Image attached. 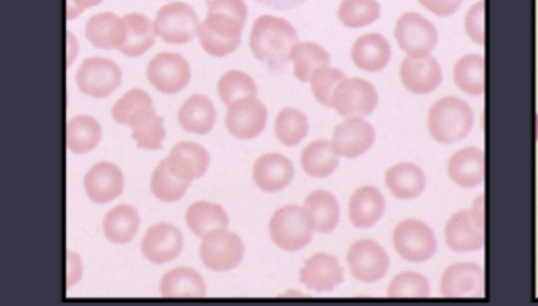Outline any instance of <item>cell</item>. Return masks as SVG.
Listing matches in <instances>:
<instances>
[{"mask_svg": "<svg viewBox=\"0 0 538 306\" xmlns=\"http://www.w3.org/2000/svg\"><path fill=\"white\" fill-rule=\"evenodd\" d=\"M298 36L290 22L281 17L261 16L254 22L249 46L254 58L268 65L281 66L290 61Z\"/></svg>", "mask_w": 538, "mask_h": 306, "instance_id": "6da1fadb", "label": "cell"}, {"mask_svg": "<svg viewBox=\"0 0 538 306\" xmlns=\"http://www.w3.org/2000/svg\"><path fill=\"white\" fill-rule=\"evenodd\" d=\"M473 124V109L457 97L437 100L430 107L427 119L430 136L440 144L459 143L471 132Z\"/></svg>", "mask_w": 538, "mask_h": 306, "instance_id": "7a4b0ae2", "label": "cell"}, {"mask_svg": "<svg viewBox=\"0 0 538 306\" xmlns=\"http://www.w3.org/2000/svg\"><path fill=\"white\" fill-rule=\"evenodd\" d=\"M315 225L305 207L286 205L276 210L269 222V235L281 251H302L312 241Z\"/></svg>", "mask_w": 538, "mask_h": 306, "instance_id": "3957f363", "label": "cell"}, {"mask_svg": "<svg viewBox=\"0 0 538 306\" xmlns=\"http://www.w3.org/2000/svg\"><path fill=\"white\" fill-rule=\"evenodd\" d=\"M393 246L408 263H427L437 252L434 230L422 220L408 219L396 225Z\"/></svg>", "mask_w": 538, "mask_h": 306, "instance_id": "277c9868", "label": "cell"}, {"mask_svg": "<svg viewBox=\"0 0 538 306\" xmlns=\"http://www.w3.org/2000/svg\"><path fill=\"white\" fill-rule=\"evenodd\" d=\"M154 31L165 43H190L200 31V21L192 6L185 2H173L161 7L156 14Z\"/></svg>", "mask_w": 538, "mask_h": 306, "instance_id": "5b68a950", "label": "cell"}, {"mask_svg": "<svg viewBox=\"0 0 538 306\" xmlns=\"http://www.w3.org/2000/svg\"><path fill=\"white\" fill-rule=\"evenodd\" d=\"M200 257L207 268L217 273L236 269L244 259V242L239 235L227 229L214 230L205 235L200 246Z\"/></svg>", "mask_w": 538, "mask_h": 306, "instance_id": "8992f818", "label": "cell"}, {"mask_svg": "<svg viewBox=\"0 0 538 306\" xmlns=\"http://www.w3.org/2000/svg\"><path fill=\"white\" fill-rule=\"evenodd\" d=\"M395 38L408 56L430 55L439 41V31L429 19L408 12L396 22Z\"/></svg>", "mask_w": 538, "mask_h": 306, "instance_id": "52a82bcc", "label": "cell"}, {"mask_svg": "<svg viewBox=\"0 0 538 306\" xmlns=\"http://www.w3.org/2000/svg\"><path fill=\"white\" fill-rule=\"evenodd\" d=\"M122 70L105 58H88L77 73V85L88 97L105 99L121 87Z\"/></svg>", "mask_w": 538, "mask_h": 306, "instance_id": "ba28073f", "label": "cell"}, {"mask_svg": "<svg viewBox=\"0 0 538 306\" xmlns=\"http://www.w3.org/2000/svg\"><path fill=\"white\" fill-rule=\"evenodd\" d=\"M378 105V92L363 78H346L335 88L332 109L342 117H366Z\"/></svg>", "mask_w": 538, "mask_h": 306, "instance_id": "9c48e42d", "label": "cell"}, {"mask_svg": "<svg viewBox=\"0 0 538 306\" xmlns=\"http://www.w3.org/2000/svg\"><path fill=\"white\" fill-rule=\"evenodd\" d=\"M347 264L357 281L376 283L388 273L390 257L378 242L363 239L352 244L347 252Z\"/></svg>", "mask_w": 538, "mask_h": 306, "instance_id": "30bf717a", "label": "cell"}, {"mask_svg": "<svg viewBox=\"0 0 538 306\" xmlns=\"http://www.w3.org/2000/svg\"><path fill=\"white\" fill-rule=\"evenodd\" d=\"M146 75L149 83L166 95L182 92L192 78L188 61L176 53H160L154 56Z\"/></svg>", "mask_w": 538, "mask_h": 306, "instance_id": "8fae6325", "label": "cell"}, {"mask_svg": "<svg viewBox=\"0 0 538 306\" xmlns=\"http://www.w3.org/2000/svg\"><path fill=\"white\" fill-rule=\"evenodd\" d=\"M268 122V110L256 97L237 100L227 110L226 126L231 136L242 141L258 137Z\"/></svg>", "mask_w": 538, "mask_h": 306, "instance_id": "7c38bea8", "label": "cell"}, {"mask_svg": "<svg viewBox=\"0 0 538 306\" xmlns=\"http://www.w3.org/2000/svg\"><path fill=\"white\" fill-rule=\"evenodd\" d=\"M248 19V6L244 0H209L207 19L202 26L224 38H241Z\"/></svg>", "mask_w": 538, "mask_h": 306, "instance_id": "4fadbf2b", "label": "cell"}, {"mask_svg": "<svg viewBox=\"0 0 538 306\" xmlns=\"http://www.w3.org/2000/svg\"><path fill=\"white\" fill-rule=\"evenodd\" d=\"M400 80L415 95L432 93L442 83V68L432 55L407 56L401 61Z\"/></svg>", "mask_w": 538, "mask_h": 306, "instance_id": "5bb4252c", "label": "cell"}, {"mask_svg": "<svg viewBox=\"0 0 538 306\" xmlns=\"http://www.w3.org/2000/svg\"><path fill=\"white\" fill-rule=\"evenodd\" d=\"M445 298H481L484 295V269L478 264H452L440 279Z\"/></svg>", "mask_w": 538, "mask_h": 306, "instance_id": "9a60e30c", "label": "cell"}, {"mask_svg": "<svg viewBox=\"0 0 538 306\" xmlns=\"http://www.w3.org/2000/svg\"><path fill=\"white\" fill-rule=\"evenodd\" d=\"M374 141L376 131L363 117H347L346 121L335 127L332 137L337 153L349 159L368 153L369 149L373 148Z\"/></svg>", "mask_w": 538, "mask_h": 306, "instance_id": "2e32d148", "label": "cell"}, {"mask_svg": "<svg viewBox=\"0 0 538 306\" xmlns=\"http://www.w3.org/2000/svg\"><path fill=\"white\" fill-rule=\"evenodd\" d=\"M300 281L307 286L308 290L325 293L332 291L344 281V271L341 264L327 252H319L315 256L308 257L300 271Z\"/></svg>", "mask_w": 538, "mask_h": 306, "instance_id": "e0dca14e", "label": "cell"}, {"mask_svg": "<svg viewBox=\"0 0 538 306\" xmlns=\"http://www.w3.org/2000/svg\"><path fill=\"white\" fill-rule=\"evenodd\" d=\"M183 235L170 224H156L144 235L141 251L153 264H166L180 256Z\"/></svg>", "mask_w": 538, "mask_h": 306, "instance_id": "ac0fdd59", "label": "cell"}, {"mask_svg": "<svg viewBox=\"0 0 538 306\" xmlns=\"http://www.w3.org/2000/svg\"><path fill=\"white\" fill-rule=\"evenodd\" d=\"M295 168L290 159L278 153H268L254 163L253 180L264 193H278L290 185Z\"/></svg>", "mask_w": 538, "mask_h": 306, "instance_id": "d6986e66", "label": "cell"}, {"mask_svg": "<svg viewBox=\"0 0 538 306\" xmlns=\"http://www.w3.org/2000/svg\"><path fill=\"white\" fill-rule=\"evenodd\" d=\"M445 242L454 252L479 251L484 246V227L474 220L471 210H461L445 225Z\"/></svg>", "mask_w": 538, "mask_h": 306, "instance_id": "ffe728a7", "label": "cell"}, {"mask_svg": "<svg viewBox=\"0 0 538 306\" xmlns=\"http://www.w3.org/2000/svg\"><path fill=\"white\" fill-rule=\"evenodd\" d=\"M124 190V176L119 166L112 163H97L85 176L87 197L97 205L112 202Z\"/></svg>", "mask_w": 538, "mask_h": 306, "instance_id": "44dd1931", "label": "cell"}, {"mask_svg": "<svg viewBox=\"0 0 538 306\" xmlns=\"http://www.w3.org/2000/svg\"><path fill=\"white\" fill-rule=\"evenodd\" d=\"M168 166L180 180H198L209 170L210 156L200 144L180 143L168 154Z\"/></svg>", "mask_w": 538, "mask_h": 306, "instance_id": "7402d4cb", "label": "cell"}, {"mask_svg": "<svg viewBox=\"0 0 538 306\" xmlns=\"http://www.w3.org/2000/svg\"><path fill=\"white\" fill-rule=\"evenodd\" d=\"M386 202L383 193L374 186H363L352 193L349 200V217L357 229H369L378 224L385 214Z\"/></svg>", "mask_w": 538, "mask_h": 306, "instance_id": "603a6c76", "label": "cell"}, {"mask_svg": "<svg viewBox=\"0 0 538 306\" xmlns=\"http://www.w3.org/2000/svg\"><path fill=\"white\" fill-rule=\"evenodd\" d=\"M352 61L359 70L378 73L385 70L391 60V46L381 34H364L352 46Z\"/></svg>", "mask_w": 538, "mask_h": 306, "instance_id": "cb8c5ba5", "label": "cell"}, {"mask_svg": "<svg viewBox=\"0 0 538 306\" xmlns=\"http://www.w3.org/2000/svg\"><path fill=\"white\" fill-rule=\"evenodd\" d=\"M85 34L92 46L99 50H119L126 38V24L122 17L112 12H102L88 19Z\"/></svg>", "mask_w": 538, "mask_h": 306, "instance_id": "d4e9b609", "label": "cell"}, {"mask_svg": "<svg viewBox=\"0 0 538 306\" xmlns=\"http://www.w3.org/2000/svg\"><path fill=\"white\" fill-rule=\"evenodd\" d=\"M385 183L393 197L400 200H412L425 192L427 178L417 164L398 163L386 171Z\"/></svg>", "mask_w": 538, "mask_h": 306, "instance_id": "484cf974", "label": "cell"}, {"mask_svg": "<svg viewBox=\"0 0 538 306\" xmlns=\"http://www.w3.org/2000/svg\"><path fill=\"white\" fill-rule=\"evenodd\" d=\"M447 173L456 185L476 188L484 181V153L479 148H464L457 151L449 163Z\"/></svg>", "mask_w": 538, "mask_h": 306, "instance_id": "4316f807", "label": "cell"}, {"mask_svg": "<svg viewBox=\"0 0 538 306\" xmlns=\"http://www.w3.org/2000/svg\"><path fill=\"white\" fill-rule=\"evenodd\" d=\"M161 295L165 298H204L207 295L205 281L192 268L171 269L161 279Z\"/></svg>", "mask_w": 538, "mask_h": 306, "instance_id": "83f0119b", "label": "cell"}, {"mask_svg": "<svg viewBox=\"0 0 538 306\" xmlns=\"http://www.w3.org/2000/svg\"><path fill=\"white\" fill-rule=\"evenodd\" d=\"M126 24V38L124 43L119 46L122 55L138 58L143 56L149 48H153L156 31H154V22L143 14H127L122 17Z\"/></svg>", "mask_w": 538, "mask_h": 306, "instance_id": "f1b7e54d", "label": "cell"}, {"mask_svg": "<svg viewBox=\"0 0 538 306\" xmlns=\"http://www.w3.org/2000/svg\"><path fill=\"white\" fill-rule=\"evenodd\" d=\"M215 107L205 95H193L178 112V122L187 132L204 136L212 131L215 124Z\"/></svg>", "mask_w": 538, "mask_h": 306, "instance_id": "f546056e", "label": "cell"}, {"mask_svg": "<svg viewBox=\"0 0 538 306\" xmlns=\"http://www.w3.org/2000/svg\"><path fill=\"white\" fill-rule=\"evenodd\" d=\"M303 207L307 208L308 214L312 217L315 232L320 234H330L341 220V208L337 198L325 190H315L305 198Z\"/></svg>", "mask_w": 538, "mask_h": 306, "instance_id": "4dcf8cb0", "label": "cell"}, {"mask_svg": "<svg viewBox=\"0 0 538 306\" xmlns=\"http://www.w3.org/2000/svg\"><path fill=\"white\" fill-rule=\"evenodd\" d=\"M302 168L308 176L312 178H327L332 175L339 161H341V154L337 153L334 143L332 141H315V143L308 144L307 148L303 149Z\"/></svg>", "mask_w": 538, "mask_h": 306, "instance_id": "1f68e13d", "label": "cell"}, {"mask_svg": "<svg viewBox=\"0 0 538 306\" xmlns=\"http://www.w3.org/2000/svg\"><path fill=\"white\" fill-rule=\"evenodd\" d=\"M102 127L90 115H78L66 124V148L75 154L94 151L100 143Z\"/></svg>", "mask_w": 538, "mask_h": 306, "instance_id": "d6a6232c", "label": "cell"}, {"mask_svg": "<svg viewBox=\"0 0 538 306\" xmlns=\"http://www.w3.org/2000/svg\"><path fill=\"white\" fill-rule=\"evenodd\" d=\"M154 114L153 100L148 93L141 88H134L117 100L114 109H112V117L117 124L122 126L136 127L139 122L144 121L146 117Z\"/></svg>", "mask_w": 538, "mask_h": 306, "instance_id": "836d02e7", "label": "cell"}, {"mask_svg": "<svg viewBox=\"0 0 538 306\" xmlns=\"http://www.w3.org/2000/svg\"><path fill=\"white\" fill-rule=\"evenodd\" d=\"M139 229V215L131 205L112 208L104 219V234L112 244H127L134 239Z\"/></svg>", "mask_w": 538, "mask_h": 306, "instance_id": "e575fe53", "label": "cell"}, {"mask_svg": "<svg viewBox=\"0 0 538 306\" xmlns=\"http://www.w3.org/2000/svg\"><path fill=\"white\" fill-rule=\"evenodd\" d=\"M187 225L193 234L204 239L205 235L214 230L227 229L229 217L226 210L217 203L197 202L188 208Z\"/></svg>", "mask_w": 538, "mask_h": 306, "instance_id": "d590c367", "label": "cell"}, {"mask_svg": "<svg viewBox=\"0 0 538 306\" xmlns=\"http://www.w3.org/2000/svg\"><path fill=\"white\" fill-rule=\"evenodd\" d=\"M290 61L293 63V73L302 83L312 80L313 73L319 68L329 66L330 56L327 51L317 43H298L291 51Z\"/></svg>", "mask_w": 538, "mask_h": 306, "instance_id": "8d00e7d4", "label": "cell"}, {"mask_svg": "<svg viewBox=\"0 0 538 306\" xmlns=\"http://www.w3.org/2000/svg\"><path fill=\"white\" fill-rule=\"evenodd\" d=\"M454 82L462 92L473 97L484 93V58L481 55L462 56L454 66Z\"/></svg>", "mask_w": 538, "mask_h": 306, "instance_id": "74e56055", "label": "cell"}, {"mask_svg": "<svg viewBox=\"0 0 538 306\" xmlns=\"http://www.w3.org/2000/svg\"><path fill=\"white\" fill-rule=\"evenodd\" d=\"M276 137L283 146L293 148L302 143L308 134L307 115L298 109H281L280 114L276 115L275 124Z\"/></svg>", "mask_w": 538, "mask_h": 306, "instance_id": "f35d334b", "label": "cell"}, {"mask_svg": "<svg viewBox=\"0 0 538 306\" xmlns=\"http://www.w3.org/2000/svg\"><path fill=\"white\" fill-rule=\"evenodd\" d=\"M381 6L378 0H342L339 21L344 28L359 29L378 21Z\"/></svg>", "mask_w": 538, "mask_h": 306, "instance_id": "ab89813d", "label": "cell"}, {"mask_svg": "<svg viewBox=\"0 0 538 306\" xmlns=\"http://www.w3.org/2000/svg\"><path fill=\"white\" fill-rule=\"evenodd\" d=\"M190 181H183L178 176L173 175V171L168 166V161H161L158 168L151 176V192L154 197L161 202L173 203L187 193Z\"/></svg>", "mask_w": 538, "mask_h": 306, "instance_id": "60d3db41", "label": "cell"}, {"mask_svg": "<svg viewBox=\"0 0 538 306\" xmlns=\"http://www.w3.org/2000/svg\"><path fill=\"white\" fill-rule=\"evenodd\" d=\"M256 92H258V87L248 73L232 70L220 78L219 97L227 107L236 104L237 100L256 97Z\"/></svg>", "mask_w": 538, "mask_h": 306, "instance_id": "b9f144b4", "label": "cell"}, {"mask_svg": "<svg viewBox=\"0 0 538 306\" xmlns=\"http://www.w3.org/2000/svg\"><path fill=\"white\" fill-rule=\"evenodd\" d=\"M429 295V279L413 271H405L395 276L388 288L390 298H427Z\"/></svg>", "mask_w": 538, "mask_h": 306, "instance_id": "7bdbcfd3", "label": "cell"}, {"mask_svg": "<svg viewBox=\"0 0 538 306\" xmlns=\"http://www.w3.org/2000/svg\"><path fill=\"white\" fill-rule=\"evenodd\" d=\"M344 80H346V75L337 68H330V66L319 68L317 72L313 73L312 80H310L313 97L319 104L332 109L335 88L339 87Z\"/></svg>", "mask_w": 538, "mask_h": 306, "instance_id": "ee69618b", "label": "cell"}, {"mask_svg": "<svg viewBox=\"0 0 538 306\" xmlns=\"http://www.w3.org/2000/svg\"><path fill=\"white\" fill-rule=\"evenodd\" d=\"M132 139L138 143L139 148L156 151L161 148L165 141V124L160 115L154 114L139 122L138 126L132 127Z\"/></svg>", "mask_w": 538, "mask_h": 306, "instance_id": "f6af8a7d", "label": "cell"}, {"mask_svg": "<svg viewBox=\"0 0 538 306\" xmlns=\"http://www.w3.org/2000/svg\"><path fill=\"white\" fill-rule=\"evenodd\" d=\"M198 36H200V44H202L205 53L210 56H215V58L231 55V53H234V51L239 48V44H241V38H224V36L212 33V31H209V29L202 26V24H200Z\"/></svg>", "mask_w": 538, "mask_h": 306, "instance_id": "bcb514c9", "label": "cell"}, {"mask_svg": "<svg viewBox=\"0 0 538 306\" xmlns=\"http://www.w3.org/2000/svg\"><path fill=\"white\" fill-rule=\"evenodd\" d=\"M484 0L476 2L469 12H467L466 21H464V28L469 38L473 39V43L483 46L484 44Z\"/></svg>", "mask_w": 538, "mask_h": 306, "instance_id": "7dc6e473", "label": "cell"}, {"mask_svg": "<svg viewBox=\"0 0 538 306\" xmlns=\"http://www.w3.org/2000/svg\"><path fill=\"white\" fill-rule=\"evenodd\" d=\"M418 2L420 6L439 17L452 16L462 6V0H418Z\"/></svg>", "mask_w": 538, "mask_h": 306, "instance_id": "c3c4849f", "label": "cell"}, {"mask_svg": "<svg viewBox=\"0 0 538 306\" xmlns=\"http://www.w3.org/2000/svg\"><path fill=\"white\" fill-rule=\"evenodd\" d=\"M66 285L68 288H72L78 279L82 278V261H80V256H77L75 252L68 251L66 252Z\"/></svg>", "mask_w": 538, "mask_h": 306, "instance_id": "681fc988", "label": "cell"}, {"mask_svg": "<svg viewBox=\"0 0 538 306\" xmlns=\"http://www.w3.org/2000/svg\"><path fill=\"white\" fill-rule=\"evenodd\" d=\"M104 0H66V19L72 21L80 16L85 9L100 6Z\"/></svg>", "mask_w": 538, "mask_h": 306, "instance_id": "f907efd6", "label": "cell"}, {"mask_svg": "<svg viewBox=\"0 0 538 306\" xmlns=\"http://www.w3.org/2000/svg\"><path fill=\"white\" fill-rule=\"evenodd\" d=\"M66 48H68V60H66V65L70 66L73 63V60H75V56L78 55V41L70 31L66 33Z\"/></svg>", "mask_w": 538, "mask_h": 306, "instance_id": "816d5d0a", "label": "cell"}]
</instances>
